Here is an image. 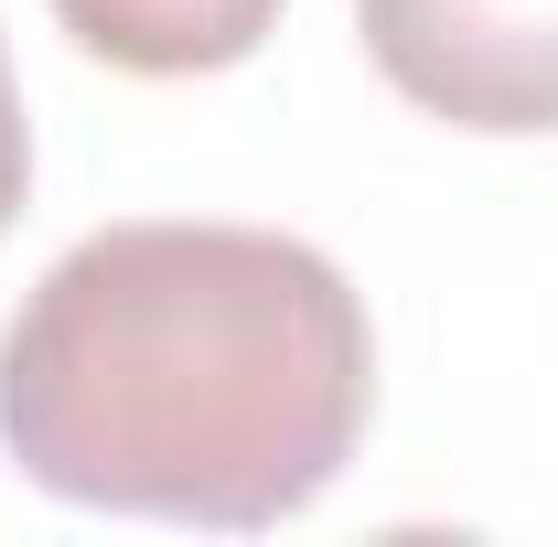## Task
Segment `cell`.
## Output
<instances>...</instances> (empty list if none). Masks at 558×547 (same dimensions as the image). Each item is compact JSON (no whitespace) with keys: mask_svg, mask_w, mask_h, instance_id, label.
Instances as JSON below:
<instances>
[{"mask_svg":"<svg viewBox=\"0 0 558 547\" xmlns=\"http://www.w3.org/2000/svg\"><path fill=\"white\" fill-rule=\"evenodd\" d=\"M376 75L473 139L558 130V0H354Z\"/></svg>","mask_w":558,"mask_h":547,"instance_id":"7a4b0ae2","label":"cell"},{"mask_svg":"<svg viewBox=\"0 0 558 547\" xmlns=\"http://www.w3.org/2000/svg\"><path fill=\"white\" fill-rule=\"evenodd\" d=\"M54 22L75 33V54L119 75H226L269 44L279 0H54Z\"/></svg>","mask_w":558,"mask_h":547,"instance_id":"3957f363","label":"cell"},{"mask_svg":"<svg viewBox=\"0 0 558 547\" xmlns=\"http://www.w3.org/2000/svg\"><path fill=\"white\" fill-rule=\"evenodd\" d=\"M33 194V130H22V86H11V54H0V226Z\"/></svg>","mask_w":558,"mask_h":547,"instance_id":"277c9868","label":"cell"},{"mask_svg":"<svg viewBox=\"0 0 558 547\" xmlns=\"http://www.w3.org/2000/svg\"><path fill=\"white\" fill-rule=\"evenodd\" d=\"M365 418V301L312 236L279 226H97L0 333V451L86 515L226 537L290 526L344 483Z\"/></svg>","mask_w":558,"mask_h":547,"instance_id":"6da1fadb","label":"cell"}]
</instances>
